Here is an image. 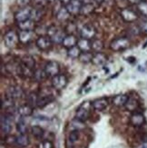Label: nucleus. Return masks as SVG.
I'll return each mask as SVG.
<instances>
[{
  "label": "nucleus",
  "mask_w": 147,
  "mask_h": 148,
  "mask_svg": "<svg viewBox=\"0 0 147 148\" xmlns=\"http://www.w3.org/2000/svg\"><path fill=\"white\" fill-rule=\"evenodd\" d=\"M5 95L8 97L13 99V100H16V99H19L24 96V91L21 87L16 86H13L8 88L5 92Z\"/></svg>",
  "instance_id": "11"
},
{
  "label": "nucleus",
  "mask_w": 147,
  "mask_h": 148,
  "mask_svg": "<svg viewBox=\"0 0 147 148\" xmlns=\"http://www.w3.org/2000/svg\"><path fill=\"white\" fill-rule=\"evenodd\" d=\"M142 1H144V0H128V2L130 4H133V5H137Z\"/></svg>",
  "instance_id": "47"
},
{
  "label": "nucleus",
  "mask_w": 147,
  "mask_h": 148,
  "mask_svg": "<svg viewBox=\"0 0 147 148\" xmlns=\"http://www.w3.org/2000/svg\"><path fill=\"white\" fill-rule=\"evenodd\" d=\"M81 53H82V51L80 50V48L77 46L67 49V56L70 57V58H73V59L79 58Z\"/></svg>",
  "instance_id": "30"
},
{
  "label": "nucleus",
  "mask_w": 147,
  "mask_h": 148,
  "mask_svg": "<svg viewBox=\"0 0 147 148\" xmlns=\"http://www.w3.org/2000/svg\"><path fill=\"white\" fill-rule=\"evenodd\" d=\"M31 131H32V134H33V136H36V138H41L44 136V129L39 125H33Z\"/></svg>",
  "instance_id": "37"
},
{
  "label": "nucleus",
  "mask_w": 147,
  "mask_h": 148,
  "mask_svg": "<svg viewBox=\"0 0 147 148\" xmlns=\"http://www.w3.org/2000/svg\"><path fill=\"white\" fill-rule=\"evenodd\" d=\"M19 36V41L20 43L27 45L29 44L34 38V31H27V30H19L18 32Z\"/></svg>",
  "instance_id": "13"
},
{
  "label": "nucleus",
  "mask_w": 147,
  "mask_h": 148,
  "mask_svg": "<svg viewBox=\"0 0 147 148\" xmlns=\"http://www.w3.org/2000/svg\"><path fill=\"white\" fill-rule=\"evenodd\" d=\"M31 11H32V8H29V6H25V8H20L15 14L16 22V23H20V22H23V21H25V20H28V19H30Z\"/></svg>",
  "instance_id": "9"
},
{
  "label": "nucleus",
  "mask_w": 147,
  "mask_h": 148,
  "mask_svg": "<svg viewBox=\"0 0 147 148\" xmlns=\"http://www.w3.org/2000/svg\"><path fill=\"white\" fill-rule=\"evenodd\" d=\"M138 27H139L140 32H142V33H144V34H147V18H144V20H142L141 22L139 23Z\"/></svg>",
  "instance_id": "43"
},
{
  "label": "nucleus",
  "mask_w": 147,
  "mask_h": 148,
  "mask_svg": "<svg viewBox=\"0 0 147 148\" xmlns=\"http://www.w3.org/2000/svg\"><path fill=\"white\" fill-rule=\"evenodd\" d=\"M75 116L77 119L85 122L87 120V118L89 117V111L88 109L85 108V106H81L77 111H76V114Z\"/></svg>",
  "instance_id": "26"
},
{
  "label": "nucleus",
  "mask_w": 147,
  "mask_h": 148,
  "mask_svg": "<svg viewBox=\"0 0 147 148\" xmlns=\"http://www.w3.org/2000/svg\"><path fill=\"white\" fill-rule=\"evenodd\" d=\"M16 144L20 147H27L29 145V138L27 134H19L16 137Z\"/></svg>",
  "instance_id": "28"
},
{
  "label": "nucleus",
  "mask_w": 147,
  "mask_h": 148,
  "mask_svg": "<svg viewBox=\"0 0 147 148\" xmlns=\"http://www.w3.org/2000/svg\"><path fill=\"white\" fill-rule=\"evenodd\" d=\"M124 107L126 108V110L133 112L138 108V102L135 98H128Z\"/></svg>",
  "instance_id": "32"
},
{
  "label": "nucleus",
  "mask_w": 147,
  "mask_h": 148,
  "mask_svg": "<svg viewBox=\"0 0 147 148\" xmlns=\"http://www.w3.org/2000/svg\"><path fill=\"white\" fill-rule=\"evenodd\" d=\"M108 106V100L105 97H101L98 99H95L92 103V106L94 107V110L96 111H103Z\"/></svg>",
  "instance_id": "19"
},
{
  "label": "nucleus",
  "mask_w": 147,
  "mask_h": 148,
  "mask_svg": "<svg viewBox=\"0 0 147 148\" xmlns=\"http://www.w3.org/2000/svg\"><path fill=\"white\" fill-rule=\"evenodd\" d=\"M136 9H137V12L140 15L143 16L145 18H147V1L144 0V1L137 4Z\"/></svg>",
  "instance_id": "31"
},
{
  "label": "nucleus",
  "mask_w": 147,
  "mask_h": 148,
  "mask_svg": "<svg viewBox=\"0 0 147 148\" xmlns=\"http://www.w3.org/2000/svg\"><path fill=\"white\" fill-rule=\"evenodd\" d=\"M17 27L19 28V30H27V31H34L36 24L35 21L31 20V19H28V20H25L20 23H17Z\"/></svg>",
  "instance_id": "20"
},
{
  "label": "nucleus",
  "mask_w": 147,
  "mask_h": 148,
  "mask_svg": "<svg viewBox=\"0 0 147 148\" xmlns=\"http://www.w3.org/2000/svg\"><path fill=\"white\" fill-rule=\"evenodd\" d=\"M144 122H145V118L144 116V114L141 113H135L130 117V123L133 126H141L144 124Z\"/></svg>",
  "instance_id": "16"
},
{
  "label": "nucleus",
  "mask_w": 147,
  "mask_h": 148,
  "mask_svg": "<svg viewBox=\"0 0 147 148\" xmlns=\"http://www.w3.org/2000/svg\"><path fill=\"white\" fill-rule=\"evenodd\" d=\"M70 1H71V0H60V2H61L64 5H66Z\"/></svg>",
  "instance_id": "48"
},
{
  "label": "nucleus",
  "mask_w": 147,
  "mask_h": 148,
  "mask_svg": "<svg viewBox=\"0 0 147 148\" xmlns=\"http://www.w3.org/2000/svg\"><path fill=\"white\" fill-rule=\"evenodd\" d=\"M16 129L18 131L19 134H25L27 131V126L25 125V123L24 122V120H19L16 124Z\"/></svg>",
  "instance_id": "39"
},
{
  "label": "nucleus",
  "mask_w": 147,
  "mask_h": 148,
  "mask_svg": "<svg viewBox=\"0 0 147 148\" xmlns=\"http://www.w3.org/2000/svg\"><path fill=\"white\" fill-rule=\"evenodd\" d=\"M80 1H82V2H83V1H84V0H80Z\"/></svg>",
  "instance_id": "51"
},
{
  "label": "nucleus",
  "mask_w": 147,
  "mask_h": 148,
  "mask_svg": "<svg viewBox=\"0 0 147 148\" xmlns=\"http://www.w3.org/2000/svg\"><path fill=\"white\" fill-rule=\"evenodd\" d=\"M44 70L47 76L54 77L60 73V65L56 61H49L46 64Z\"/></svg>",
  "instance_id": "8"
},
{
  "label": "nucleus",
  "mask_w": 147,
  "mask_h": 148,
  "mask_svg": "<svg viewBox=\"0 0 147 148\" xmlns=\"http://www.w3.org/2000/svg\"><path fill=\"white\" fill-rule=\"evenodd\" d=\"M66 32L65 30H62L57 28L55 25H51L48 27L47 36H50L54 44H62L64 38L66 36Z\"/></svg>",
  "instance_id": "2"
},
{
  "label": "nucleus",
  "mask_w": 147,
  "mask_h": 148,
  "mask_svg": "<svg viewBox=\"0 0 147 148\" xmlns=\"http://www.w3.org/2000/svg\"><path fill=\"white\" fill-rule=\"evenodd\" d=\"M79 33H80L81 38H85V39H88V40H93L94 36H96V29L94 28V25H92L90 24H87V25H83L79 31Z\"/></svg>",
  "instance_id": "6"
},
{
  "label": "nucleus",
  "mask_w": 147,
  "mask_h": 148,
  "mask_svg": "<svg viewBox=\"0 0 147 148\" xmlns=\"http://www.w3.org/2000/svg\"><path fill=\"white\" fill-rule=\"evenodd\" d=\"M46 74L44 72V70L42 69H36L34 75H33V78L35 79V81L36 82H42L43 80L46 79Z\"/></svg>",
  "instance_id": "33"
},
{
  "label": "nucleus",
  "mask_w": 147,
  "mask_h": 148,
  "mask_svg": "<svg viewBox=\"0 0 147 148\" xmlns=\"http://www.w3.org/2000/svg\"><path fill=\"white\" fill-rule=\"evenodd\" d=\"M94 1L95 2V4H97V5H101L102 3H103L105 0H94Z\"/></svg>",
  "instance_id": "49"
},
{
  "label": "nucleus",
  "mask_w": 147,
  "mask_h": 148,
  "mask_svg": "<svg viewBox=\"0 0 147 148\" xmlns=\"http://www.w3.org/2000/svg\"><path fill=\"white\" fill-rule=\"evenodd\" d=\"M32 1L37 8H44L48 3V0H32Z\"/></svg>",
  "instance_id": "44"
},
{
  "label": "nucleus",
  "mask_w": 147,
  "mask_h": 148,
  "mask_svg": "<svg viewBox=\"0 0 147 148\" xmlns=\"http://www.w3.org/2000/svg\"><path fill=\"white\" fill-rule=\"evenodd\" d=\"M4 43L5 46L10 48V49H14L17 47L19 41V36L18 33L15 30H9L8 31L4 36Z\"/></svg>",
  "instance_id": "1"
},
{
  "label": "nucleus",
  "mask_w": 147,
  "mask_h": 148,
  "mask_svg": "<svg viewBox=\"0 0 147 148\" xmlns=\"http://www.w3.org/2000/svg\"><path fill=\"white\" fill-rule=\"evenodd\" d=\"M78 139H79V131L72 130L68 136V141L70 142V144H75V142H77Z\"/></svg>",
  "instance_id": "40"
},
{
  "label": "nucleus",
  "mask_w": 147,
  "mask_h": 148,
  "mask_svg": "<svg viewBox=\"0 0 147 148\" xmlns=\"http://www.w3.org/2000/svg\"><path fill=\"white\" fill-rule=\"evenodd\" d=\"M53 41L48 36H40L36 41V46L41 51H47L52 48Z\"/></svg>",
  "instance_id": "5"
},
{
  "label": "nucleus",
  "mask_w": 147,
  "mask_h": 148,
  "mask_svg": "<svg viewBox=\"0 0 147 148\" xmlns=\"http://www.w3.org/2000/svg\"><path fill=\"white\" fill-rule=\"evenodd\" d=\"M20 63L25 67H27L29 69H32V70H36L35 69L36 61H35L33 56H25L22 57Z\"/></svg>",
  "instance_id": "22"
},
{
  "label": "nucleus",
  "mask_w": 147,
  "mask_h": 148,
  "mask_svg": "<svg viewBox=\"0 0 147 148\" xmlns=\"http://www.w3.org/2000/svg\"><path fill=\"white\" fill-rule=\"evenodd\" d=\"M94 5L91 2H85V3H83L80 15L85 16H89L94 12Z\"/></svg>",
  "instance_id": "25"
},
{
  "label": "nucleus",
  "mask_w": 147,
  "mask_h": 148,
  "mask_svg": "<svg viewBox=\"0 0 147 148\" xmlns=\"http://www.w3.org/2000/svg\"><path fill=\"white\" fill-rule=\"evenodd\" d=\"M52 100H53V98H52V96H51V95H40V96H38L37 107L43 108L46 106H47Z\"/></svg>",
  "instance_id": "29"
},
{
  "label": "nucleus",
  "mask_w": 147,
  "mask_h": 148,
  "mask_svg": "<svg viewBox=\"0 0 147 148\" xmlns=\"http://www.w3.org/2000/svg\"><path fill=\"white\" fill-rule=\"evenodd\" d=\"M60 1V0H48V3H56Z\"/></svg>",
  "instance_id": "50"
},
{
  "label": "nucleus",
  "mask_w": 147,
  "mask_h": 148,
  "mask_svg": "<svg viewBox=\"0 0 147 148\" xmlns=\"http://www.w3.org/2000/svg\"><path fill=\"white\" fill-rule=\"evenodd\" d=\"M17 113L20 116H30V115L33 114V107L30 106L29 105H24L19 106L17 109Z\"/></svg>",
  "instance_id": "23"
},
{
  "label": "nucleus",
  "mask_w": 147,
  "mask_h": 148,
  "mask_svg": "<svg viewBox=\"0 0 147 148\" xmlns=\"http://www.w3.org/2000/svg\"><path fill=\"white\" fill-rule=\"evenodd\" d=\"M77 47L80 48L82 52H91V40L85 39V38H79L77 42Z\"/></svg>",
  "instance_id": "21"
},
{
  "label": "nucleus",
  "mask_w": 147,
  "mask_h": 148,
  "mask_svg": "<svg viewBox=\"0 0 147 148\" xmlns=\"http://www.w3.org/2000/svg\"><path fill=\"white\" fill-rule=\"evenodd\" d=\"M71 127L73 130H80V129H83V128H85V124L84 122L75 118V120H73L71 122Z\"/></svg>",
  "instance_id": "38"
},
{
  "label": "nucleus",
  "mask_w": 147,
  "mask_h": 148,
  "mask_svg": "<svg viewBox=\"0 0 147 148\" xmlns=\"http://www.w3.org/2000/svg\"><path fill=\"white\" fill-rule=\"evenodd\" d=\"M116 1V3L118 5L119 8H121V9H123V8H127V4H128V0H114Z\"/></svg>",
  "instance_id": "45"
},
{
  "label": "nucleus",
  "mask_w": 147,
  "mask_h": 148,
  "mask_svg": "<svg viewBox=\"0 0 147 148\" xmlns=\"http://www.w3.org/2000/svg\"><path fill=\"white\" fill-rule=\"evenodd\" d=\"M30 1L31 0H17V4L20 6H22V8H25Z\"/></svg>",
  "instance_id": "46"
},
{
  "label": "nucleus",
  "mask_w": 147,
  "mask_h": 148,
  "mask_svg": "<svg viewBox=\"0 0 147 148\" xmlns=\"http://www.w3.org/2000/svg\"><path fill=\"white\" fill-rule=\"evenodd\" d=\"M77 42H78V39L76 38V36L75 35H66V37L64 38V40L61 45L65 48L69 49L71 47L77 46Z\"/></svg>",
  "instance_id": "14"
},
{
  "label": "nucleus",
  "mask_w": 147,
  "mask_h": 148,
  "mask_svg": "<svg viewBox=\"0 0 147 148\" xmlns=\"http://www.w3.org/2000/svg\"><path fill=\"white\" fill-rule=\"evenodd\" d=\"M77 29V27L75 25V23H69L67 25H66V34L67 35H74L73 33Z\"/></svg>",
  "instance_id": "41"
},
{
  "label": "nucleus",
  "mask_w": 147,
  "mask_h": 148,
  "mask_svg": "<svg viewBox=\"0 0 147 148\" xmlns=\"http://www.w3.org/2000/svg\"><path fill=\"white\" fill-rule=\"evenodd\" d=\"M44 11L43 8H37V6H35V8H32L30 19L35 21L36 23L39 22L41 20V18L44 16Z\"/></svg>",
  "instance_id": "17"
},
{
  "label": "nucleus",
  "mask_w": 147,
  "mask_h": 148,
  "mask_svg": "<svg viewBox=\"0 0 147 148\" xmlns=\"http://www.w3.org/2000/svg\"><path fill=\"white\" fill-rule=\"evenodd\" d=\"M120 16L122 17L123 20L126 23H133L139 18L138 13L130 8H125L121 9Z\"/></svg>",
  "instance_id": "4"
},
{
  "label": "nucleus",
  "mask_w": 147,
  "mask_h": 148,
  "mask_svg": "<svg viewBox=\"0 0 147 148\" xmlns=\"http://www.w3.org/2000/svg\"><path fill=\"white\" fill-rule=\"evenodd\" d=\"M82 5H83V2L80 1V0H71L66 5V8L71 16H77L80 15Z\"/></svg>",
  "instance_id": "10"
},
{
  "label": "nucleus",
  "mask_w": 147,
  "mask_h": 148,
  "mask_svg": "<svg viewBox=\"0 0 147 148\" xmlns=\"http://www.w3.org/2000/svg\"><path fill=\"white\" fill-rule=\"evenodd\" d=\"M91 47H92V51H94V53L102 52V50L104 49V43L100 39L94 38L93 40H91Z\"/></svg>",
  "instance_id": "27"
},
{
  "label": "nucleus",
  "mask_w": 147,
  "mask_h": 148,
  "mask_svg": "<svg viewBox=\"0 0 147 148\" xmlns=\"http://www.w3.org/2000/svg\"><path fill=\"white\" fill-rule=\"evenodd\" d=\"M37 100H38V95L36 93H30L27 95V105H29L32 107L37 106Z\"/></svg>",
  "instance_id": "35"
},
{
  "label": "nucleus",
  "mask_w": 147,
  "mask_h": 148,
  "mask_svg": "<svg viewBox=\"0 0 147 148\" xmlns=\"http://www.w3.org/2000/svg\"><path fill=\"white\" fill-rule=\"evenodd\" d=\"M12 118L13 116L11 114L9 115H1V133L8 134L10 133L12 129Z\"/></svg>",
  "instance_id": "12"
},
{
  "label": "nucleus",
  "mask_w": 147,
  "mask_h": 148,
  "mask_svg": "<svg viewBox=\"0 0 147 148\" xmlns=\"http://www.w3.org/2000/svg\"><path fill=\"white\" fill-rule=\"evenodd\" d=\"M53 147H54L53 143L49 140L42 141V142H40L37 145V148H53Z\"/></svg>",
  "instance_id": "42"
},
{
  "label": "nucleus",
  "mask_w": 147,
  "mask_h": 148,
  "mask_svg": "<svg viewBox=\"0 0 147 148\" xmlns=\"http://www.w3.org/2000/svg\"><path fill=\"white\" fill-rule=\"evenodd\" d=\"M93 56H94V54H92L91 52H82L78 59L82 63L88 64V63L92 62Z\"/></svg>",
  "instance_id": "34"
},
{
  "label": "nucleus",
  "mask_w": 147,
  "mask_h": 148,
  "mask_svg": "<svg viewBox=\"0 0 147 148\" xmlns=\"http://www.w3.org/2000/svg\"><path fill=\"white\" fill-rule=\"evenodd\" d=\"M106 61H107V56L105 54L102 53V52L94 54L92 63L94 64V66H103L106 63Z\"/></svg>",
  "instance_id": "18"
},
{
  "label": "nucleus",
  "mask_w": 147,
  "mask_h": 148,
  "mask_svg": "<svg viewBox=\"0 0 147 148\" xmlns=\"http://www.w3.org/2000/svg\"><path fill=\"white\" fill-rule=\"evenodd\" d=\"M67 83H68L67 77L65 75H61V74H58L57 75L52 77V81H51L53 88L55 90L64 89L67 86Z\"/></svg>",
  "instance_id": "7"
},
{
  "label": "nucleus",
  "mask_w": 147,
  "mask_h": 148,
  "mask_svg": "<svg viewBox=\"0 0 147 148\" xmlns=\"http://www.w3.org/2000/svg\"><path fill=\"white\" fill-rule=\"evenodd\" d=\"M130 40L127 37H117L111 42L110 48L111 50L114 51V52H120V51H124L130 47Z\"/></svg>",
  "instance_id": "3"
},
{
  "label": "nucleus",
  "mask_w": 147,
  "mask_h": 148,
  "mask_svg": "<svg viewBox=\"0 0 147 148\" xmlns=\"http://www.w3.org/2000/svg\"><path fill=\"white\" fill-rule=\"evenodd\" d=\"M14 101L15 100H13L9 97H8V96H5V99L2 98L1 99V107L2 109H8V108H11L14 106Z\"/></svg>",
  "instance_id": "36"
},
{
  "label": "nucleus",
  "mask_w": 147,
  "mask_h": 148,
  "mask_svg": "<svg viewBox=\"0 0 147 148\" xmlns=\"http://www.w3.org/2000/svg\"><path fill=\"white\" fill-rule=\"evenodd\" d=\"M128 96L125 95H118L116 96H114L113 99V105L116 106L117 107L124 106L127 100H128Z\"/></svg>",
  "instance_id": "24"
},
{
  "label": "nucleus",
  "mask_w": 147,
  "mask_h": 148,
  "mask_svg": "<svg viewBox=\"0 0 147 148\" xmlns=\"http://www.w3.org/2000/svg\"><path fill=\"white\" fill-rule=\"evenodd\" d=\"M55 16V18L60 22H65L67 21L68 19L70 18V13L68 12V10L66 9V5H63L62 8L57 11L55 14L54 15Z\"/></svg>",
  "instance_id": "15"
}]
</instances>
